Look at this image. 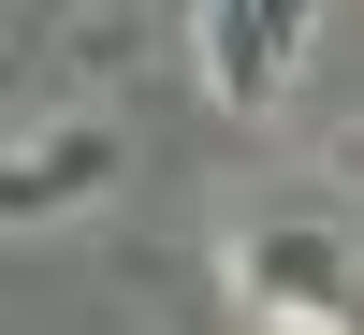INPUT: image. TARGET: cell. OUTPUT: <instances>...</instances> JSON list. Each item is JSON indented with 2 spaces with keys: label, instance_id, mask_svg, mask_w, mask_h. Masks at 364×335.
<instances>
[{
  "label": "cell",
  "instance_id": "3957f363",
  "mask_svg": "<svg viewBox=\"0 0 364 335\" xmlns=\"http://www.w3.org/2000/svg\"><path fill=\"white\" fill-rule=\"evenodd\" d=\"M102 161H117V146H102V132H73V146H44V161L0 175V204H15V219H29V204H73V175H102Z\"/></svg>",
  "mask_w": 364,
  "mask_h": 335
},
{
  "label": "cell",
  "instance_id": "6da1fadb",
  "mask_svg": "<svg viewBox=\"0 0 364 335\" xmlns=\"http://www.w3.org/2000/svg\"><path fill=\"white\" fill-rule=\"evenodd\" d=\"M233 307L277 335H364V219H262L233 248Z\"/></svg>",
  "mask_w": 364,
  "mask_h": 335
},
{
  "label": "cell",
  "instance_id": "7a4b0ae2",
  "mask_svg": "<svg viewBox=\"0 0 364 335\" xmlns=\"http://www.w3.org/2000/svg\"><path fill=\"white\" fill-rule=\"evenodd\" d=\"M306 44H321V0H190V58H204V87H219L233 117H262L291 73H306Z\"/></svg>",
  "mask_w": 364,
  "mask_h": 335
}]
</instances>
